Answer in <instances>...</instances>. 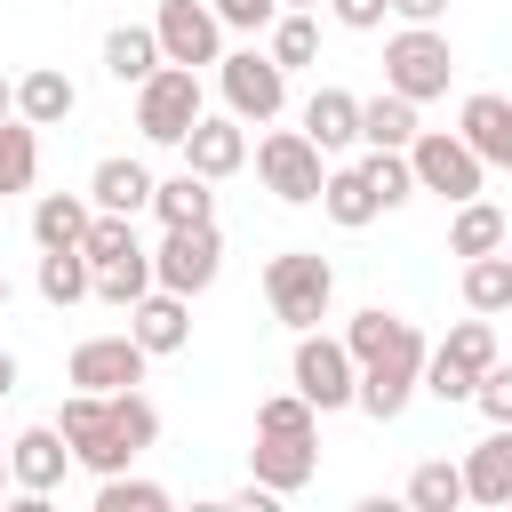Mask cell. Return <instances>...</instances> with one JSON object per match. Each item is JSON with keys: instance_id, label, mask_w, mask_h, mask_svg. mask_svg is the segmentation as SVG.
I'll use <instances>...</instances> for the list:
<instances>
[{"instance_id": "5b68a950", "label": "cell", "mask_w": 512, "mask_h": 512, "mask_svg": "<svg viewBox=\"0 0 512 512\" xmlns=\"http://www.w3.org/2000/svg\"><path fill=\"white\" fill-rule=\"evenodd\" d=\"M488 368H496V328H488V312H480V320H456L448 344L424 360V392H432V400H472Z\"/></svg>"}, {"instance_id": "d6986e66", "label": "cell", "mask_w": 512, "mask_h": 512, "mask_svg": "<svg viewBox=\"0 0 512 512\" xmlns=\"http://www.w3.org/2000/svg\"><path fill=\"white\" fill-rule=\"evenodd\" d=\"M312 440H280V432H256V448H248V480H264V488H280V496H296L304 480H312Z\"/></svg>"}, {"instance_id": "b9f144b4", "label": "cell", "mask_w": 512, "mask_h": 512, "mask_svg": "<svg viewBox=\"0 0 512 512\" xmlns=\"http://www.w3.org/2000/svg\"><path fill=\"white\" fill-rule=\"evenodd\" d=\"M208 8H216L232 32H264V24L280 16V0H208Z\"/></svg>"}, {"instance_id": "c3c4849f", "label": "cell", "mask_w": 512, "mask_h": 512, "mask_svg": "<svg viewBox=\"0 0 512 512\" xmlns=\"http://www.w3.org/2000/svg\"><path fill=\"white\" fill-rule=\"evenodd\" d=\"M8 488H16V472H8V448H0V496H8Z\"/></svg>"}, {"instance_id": "4316f807", "label": "cell", "mask_w": 512, "mask_h": 512, "mask_svg": "<svg viewBox=\"0 0 512 512\" xmlns=\"http://www.w3.org/2000/svg\"><path fill=\"white\" fill-rule=\"evenodd\" d=\"M152 216H160V224H216V192H208V176H200V168L168 176V184L152 192Z\"/></svg>"}, {"instance_id": "60d3db41", "label": "cell", "mask_w": 512, "mask_h": 512, "mask_svg": "<svg viewBox=\"0 0 512 512\" xmlns=\"http://www.w3.org/2000/svg\"><path fill=\"white\" fill-rule=\"evenodd\" d=\"M472 408H480L488 424H512V368H504V360H496V368L480 376V392H472Z\"/></svg>"}, {"instance_id": "ac0fdd59", "label": "cell", "mask_w": 512, "mask_h": 512, "mask_svg": "<svg viewBox=\"0 0 512 512\" xmlns=\"http://www.w3.org/2000/svg\"><path fill=\"white\" fill-rule=\"evenodd\" d=\"M160 64H168V48H160L152 24H112V32H104V72H112L120 88H144Z\"/></svg>"}, {"instance_id": "4dcf8cb0", "label": "cell", "mask_w": 512, "mask_h": 512, "mask_svg": "<svg viewBox=\"0 0 512 512\" xmlns=\"http://www.w3.org/2000/svg\"><path fill=\"white\" fill-rule=\"evenodd\" d=\"M32 176H40V136L24 112H8L0 120V192H32Z\"/></svg>"}, {"instance_id": "603a6c76", "label": "cell", "mask_w": 512, "mask_h": 512, "mask_svg": "<svg viewBox=\"0 0 512 512\" xmlns=\"http://www.w3.org/2000/svg\"><path fill=\"white\" fill-rule=\"evenodd\" d=\"M304 136H312L320 152L360 144V96H344V88H312V104H304Z\"/></svg>"}, {"instance_id": "8fae6325", "label": "cell", "mask_w": 512, "mask_h": 512, "mask_svg": "<svg viewBox=\"0 0 512 512\" xmlns=\"http://www.w3.org/2000/svg\"><path fill=\"white\" fill-rule=\"evenodd\" d=\"M216 80H224V104H232L240 120H280V104H288V64H280L272 48H240V56H224Z\"/></svg>"}, {"instance_id": "30bf717a", "label": "cell", "mask_w": 512, "mask_h": 512, "mask_svg": "<svg viewBox=\"0 0 512 512\" xmlns=\"http://www.w3.org/2000/svg\"><path fill=\"white\" fill-rule=\"evenodd\" d=\"M216 272H224V240H216V224H168V240L152 248V280L176 288V296L216 288Z\"/></svg>"}, {"instance_id": "1f68e13d", "label": "cell", "mask_w": 512, "mask_h": 512, "mask_svg": "<svg viewBox=\"0 0 512 512\" xmlns=\"http://www.w3.org/2000/svg\"><path fill=\"white\" fill-rule=\"evenodd\" d=\"M408 504H416V512H456V504H464V464H448V456L416 464V472H408Z\"/></svg>"}, {"instance_id": "f1b7e54d", "label": "cell", "mask_w": 512, "mask_h": 512, "mask_svg": "<svg viewBox=\"0 0 512 512\" xmlns=\"http://www.w3.org/2000/svg\"><path fill=\"white\" fill-rule=\"evenodd\" d=\"M40 296H48V304L96 296V264H88L80 248H40Z\"/></svg>"}, {"instance_id": "83f0119b", "label": "cell", "mask_w": 512, "mask_h": 512, "mask_svg": "<svg viewBox=\"0 0 512 512\" xmlns=\"http://www.w3.org/2000/svg\"><path fill=\"white\" fill-rule=\"evenodd\" d=\"M504 232H512V216H504V208H488V200H456L448 248H456V256H488V248H504Z\"/></svg>"}, {"instance_id": "d590c367", "label": "cell", "mask_w": 512, "mask_h": 512, "mask_svg": "<svg viewBox=\"0 0 512 512\" xmlns=\"http://www.w3.org/2000/svg\"><path fill=\"white\" fill-rule=\"evenodd\" d=\"M360 176L376 184V200H384V208H400V200L416 192V160H408V152H376V144H368V160H360Z\"/></svg>"}, {"instance_id": "484cf974", "label": "cell", "mask_w": 512, "mask_h": 512, "mask_svg": "<svg viewBox=\"0 0 512 512\" xmlns=\"http://www.w3.org/2000/svg\"><path fill=\"white\" fill-rule=\"evenodd\" d=\"M320 208H328V224H344V232H360V224H376V216H384V200H376V184H368L360 168H328Z\"/></svg>"}, {"instance_id": "7dc6e473", "label": "cell", "mask_w": 512, "mask_h": 512, "mask_svg": "<svg viewBox=\"0 0 512 512\" xmlns=\"http://www.w3.org/2000/svg\"><path fill=\"white\" fill-rule=\"evenodd\" d=\"M8 112H16V80H0V120H8Z\"/></svg>"}, {"instance_id": "4fadbf2b", "label": "cell", "mask_w": 512, "mask_h": 512, "mask_svg": "<svg viewBox=\"0 0 512 512\" xmlns=\"http://www.w3.org/2000/svg\"><path fill=\"white\" fill-rule=\"evenodd\" d=\"M152 32H160V48H168V64H224V16L208 8V0H160V16H152Z\"/></svg>"}, {"instance_id": "836d02e7", "label": "cell", "mask_w": 512, "mask_h": 512, "mask_svg": "<svg viewBox=\"0 0 512 512\" xmlns=\"http://www.w3.org/2000/svg\"><path fill=\"white\" fill-rule=\"evenodd\" d=\"M144 240H136V216H112V208H96V224H88V240H80V256L88 264H120V256H136Z\"/></svg>"}, {"instance_id": "816d5d0a", "label": "cell", "mask_w": 512, "mask_h": 512, "mask_svg": "<svg viewBox=\"0 0 512 512\" xmlns=\"http://www.w3.org/2000/svg\"><path fill=\"white\" fill-rule=\"evenodd\" d=\"M504 256H512V232H504Z\"/></svg>"}, {"instance_id": "7bdbcfd3", "label": "cell", "mask_w": 512, "mask_h": 512, "mask_svg": "<svg viewBox=\"0 0 512 512\" xmlns=\"http://www.w3.org/2000/svg\"><path fill=\"white\" fill-rule=\"evenodd\" d=\"M328 8H336V24H344V32H376V24L392 16V0H328Z\"/></svg>"}, {"instance_id": "f6af8a7d", "label": "cell", "mask_w": 512, "mask_h": 512, "mask_svg": "<svg viewBox=\"0 0 512 512\" xmlns=\"http://www.w3.org/2000/svg\"><path fill=\"white\" fill-rule=\"evenodd\" d=\"M272 504H280V488H264V480H248V488L232 496V512H272Z\"/></svg>"}, {"instance_id": "5bb4252c", "label": "cell", "mask_w": 512, "mask_h": 512, "mask_svg": "<svg viewBox=\"0 0 512 512\" xmlns=\"http://www.w3.org/2000/svg\"><path fill=\"white\" fill-rule=\"evenodd\" d=\"M184 168H200L208 184H216V176H240V168H248V120H240V112H224V120L200 112L192 136H184Z\"/></svg>"}, {"instance_id": "277c9868", "label": "cell", "mask_w": 512, "mask_h": 512, "mask_svg": "<svg viewBox=\"0 0 512 512\" xmlns=\"http://www.w3.org/2000/svg\"><path fill=\"white\" fill-rule=\"evenodd\" d=\"M256 176H264V192H272V200L312 208V200H320V184H328V160H320V144H312L304 128H272V136L256 144Z\"/></svg>"}, {"instance_id": "7402d4cb", "label": "cell", "mask_w": 512, "mask_h": 512, "mask_svg": "<svg viewBox=\"0 0 512 512\" xmlns=\"http://www.w3.org/2000/svg\"><path fill=\"white\" fill-rule=\"evenodd\" d=\"M16 112H24L32 128H64V120L80 112V88H72L56 64H40V72H24V80H16Z\"/></svg>"}, {"instance_id": "3957f363", "label": "cell", "mask_w": 512, "mask_h": 512, "mask_svg": "<svg viewBox=\"0 0 512 512\" xmlns=\"http://www.w3.org/2000/svg\"><path fill=\"white\" fill-rule=\"evenodd\" d=\"M424 360H432V352H424V336H416V320H408V328H400V336H392V344H384V352L360 368V392H352V408H368L376 424H392V416L416 400V384H424Z\"/></svg>"}, {"instance_id": "ffe728a7", "label": "cell", "mask_w": 512, "mask_h": 512, "mask_svg": "<svg viewBox=\"0 0 512 512\" xmlns=\"http://www.w3.org/2000/svg\"><path fill=\"white\" fill-rule=\"evenodd\" d=\"M456 136H464L488 168H512V104H504V96H488V88H480V96H464Z\"/></svg>"}, {"instance_id": "f546056e", "label": "cell", "mask_w": 512, "mask_h": 512, "mask_svg": "<svg viewBox=\"0 0 512 512\" xmlns=\"http://www.w3.org/2000/svg\"><path fill=\"white\" fill-rule=\"evenodd\" d=\"M464 304H472V312H512V256H504V248L464 256Z\"/></svg>"}, {"instance_id": "e0dca14e", "label": "cell", "mask_w": 512, "mask_h": 512, "mask_svg": "<svg viewBox=\"0 0 512 512\" xmlns=\"http://www.w3.org/2000/svg\"><path fill=\"white\" fill-rule=\"evenodd\" d=\"M152 168L144 160H128V152H112V160H96V176H88V200L96 208H112V216H144L152 208Z\"/></svg>"}, {"instance_id": "9c48e42d", "label": "cell", "mask_w": 512, "mask_h": 512, "mask_svg": "<svg viewBox=\"0 0 512 512\" xmlns=\"http://www.w3.org/2000/svg\"><path fill=\"white\" fill-rule=\"evenodd\" d=\"M408 160H416V192H440V200H480L488 160H480V152H472L456 128H416Z\"/></svg>"}, {"instance_id": "74e56055", "label": "cell", "mask_w": 512, "mask_h": 512, "mask_svg": "<svg viewBox=\"0 0 512 512\" xmlns=\"http://www.w3.org/2000/svg\"><path fill=\"white\" fill-rule=\"evenodd\" d=\"M96 512H168V488H160V480L104 472V488H96Z\"/></svg>"}, {"instance_id": "52a82bcc", "label": "cell", "mask_w": 512, "mask_h": 512, "mask_svg": "<svg viewBox=\"0 0 512 512\" xmlns=\"http://www.w3.org/2000/svg\"><path fill=\"white\" fill-rule=\"evenodd\" d=\"M56 432L72 440V464H88L96 480L136 464V448L120 440V424H112V400H104V392H72V400L56 408Z\"/></svg>"}, {"instance_id": "f35d334b", "label": "cell", "mask_w": 512, "mask_h": 512, "mask_svg": "<svg viewBox=\"0 0 512 512\" xmlns=\"http://www.w3.org/2000/svg\"><path fill=\"white\" fill-rule=\"evenodd\" d=\"M272 56L296 72V64H312L320 56V24L304 16V8H288V16H272Z\"/></svg>"}, {"instance_id": "d6a6232c", "label": "cell", "mask_w": 512, "mask_h": 512, "mask_svg": "<svg viewBox=\"0 0 512 512\" xmlns=\"http://www.w3.org/2000/svg\"><path fill=\"white\" fill-rule=\"evenodd\" d=\"M256 432H280V440H320V408L304 392H272L256 408Z\"/></svg>"}, {"instance_id": "ab89813d", "label": "cell", "mask_w": 512, "mask_h": 512, "mask_svg": "<svg viewBox=\"0 0 512 512\" xmlns=\"http://www.w3.org/2000/svg\"><path fill=\"white\" fill-rule=\"evenodd\" d=\"M400 328H408L400 312H384V304H368V312H352V328H344V344H352V360L368 368V360H376V352H384V344H392Z\"/></svg>"}, {"instance_id": "cb8c5ba5", "label": "cell", "mask_w": 512, "mask_h": 512, "mask_svg": "<svg viewBox=\"0 0 512 512\" xmlns=\"http://www.w3.org/2000/svg\"><path fill=\"white\" fill-rule=\"evenodd\" d=\"M88 224H96V200H80V192H40V208H32V240L40 248H80Z\"/></svg>"}, {"instance_id": "ee69618b", "label": "cell", "mask_w": 512, "mask_h": 512, "mask_svg": "<svg viewBox=\"0 0 512 512\" xmlns=\"http://www.w3.org/2000/svg\"><path fill=\"white\" fill-rule=\"evenodd\" d=\"M392 16H400V24H440L448 0H392Z\"/></svg>"}, {"instance_id": "7c38bea8", "label": "cell", "mask_w": 512, "mask_h": 512, "mask_svg": "<svg viewBox=\"0 0 512 512\" xmlns=\"http://www.w3.org/2000/svg\"><path fill=\"white\" fill-rule=\"evenodd\" d=\"M144 344H136V328H120V336H80L72 344V384L80 392H128V384H144Z\"/></svg>"}, {"instance_id": "f907efd6", "label": "cell", "mask_w": 512, "mask_h": 512, "mask_svg": "<svg viewBox=\"0 0 512 512\" xmlns=\"http://www.w3.org/2000/svg\"><path fill=\"white\" fill-rule=\"evenodd\" d=\"M0 312H8V272H0Z\"/></svg>"}, {"instance_id": "ba28073f", "label": "cell", "mask_w": 512, "mask_h": 512, "mask_svg": "<svg viewBox=\"0 0 512 512\" xmlns=\"http://www.w3.org/2000/svg\"><path fill=\"white\" fill-rule=\"evenodd\" d=\"M200 120V72L192 64H160L144 88H136V128L144 144H184Z\"/></svg>"}, {"instance_id": "681fc988", "label": "cell", "mask_w": 512, "mask_h": 512, "mask_svg": "<svg viewBox=\"0 0 512 512\" xmlns=\"http://www.w3.org/2000/svg\"><path fill=\"white\" fill-rule=\"evenodd\" d=\"M280 8H320V0H280Z\"/></svg>"}, {"instance_id": "2e32d148", "label": "cell", "mask_w": 512, "mask_h": 512, "mask_svg": "<svg viewBox=\"0 0 512 512\" xmlns=\"http://www.w3.org/2000/svg\"><path fill=\"white\" fill-rule=\"evenodd\" d=\"M64 464H72V440H64L56 424H32V432H16V440H8V472H16V488H24V496L64 488Z\"/></svg>"}, {"instance_id": "d4e9b609", "label": "cell", "mask_w": 512, "mask_h": 512, "mask_svg": "<svg viewBox=\"0 0 512 512\" xmlns=\"http://www.w3.org/2000/svg\"><path fill=\"white\" fill-rule=\"evenodd\" d=\"M360 144H376V152H408V144H416V104H408L400 88L368 96V104H360Z\"/></svg>"}, {"instance_id": "8d00e7d4", "label": "cell", "mask_w": 512, "mask_h": 512, "mask_svg": "<svg viewBox=\"0 0 512 512\" xmlns=\"http://www.w3.org/2000/svg\"><path fill=\"white\" fill-rule=\"evenodd\" d=\"M104 400H112V424H120V440H128V448L144 456V448L160 440V408H152V400H144L136 384H128V392H104Z\"/></svg>"}, {"instance_id": "8992f818", "label": "cell", "mask_w": 512, "mask_h": 512, "mask_svg": "<svg viewBox=\"0 0 512 512\" xmlns=\"http://www.w3.org/2000/svg\"><path fill=\"white\" fill-rule=\"evenodd\" d=\"M288 376H296V392H304L320 416H328V408H352V392H360V360H352V344H344V336H320V328L296 336Z\"/></svg>"}, {"instance_id": "e575fe53", "label": "cell", "mask_w": 512, "mask_h": 512, "mask_svg": "<svg viewBox=\"0 0 512 512\" xmlns=\"http://www.w3.org/2000/svg\"><path fill=\"white\" fill-rule=\"evenodd\" d=\"M144 288H160V280H152V248H136V256H120V264H96V296H104V304H136Z\"/></svg>"}, {"instance_id": "9a60e30c", "label": "cell", "mask_w": 512, "mask_h": 512, "mask_svg": "<svg viewBox=\"0 0 512 512\" xmlns=\"http://www.w3.org/2000/svg\"><path fill=\"white\" fill-rule=\"evenodd\" d=\"M128 328H136V344L160 360V352H184L192 344V296H176V288H144L136 304H128Z\"/></svg>"}, {"instance_id": "44dd1931", "label": "cell", "mask_w": 512, "mask_h": 512, "mask_svg": "<svg viewBox=\"0 0 512 512\" xmlns=\"http://www.w3.org/2000/svg\"><path fill=\"white\" fill-rule=\"evenodd\" d=\"M464 496H472V504H512V424H496V432L464 456Z\"/></svg>"}, {"instance_id": "6da1fadb", "label": "cell", "mask_w": 512, "mask_h": 512, "mask_svg": "<svg viewBox=\"0 0 512 512\" xmlns=\"http://www.w3.org/2000/svg\"><path fill=\"white\" fill-rule=\"evenodd\" d=\"M264 304H272V320H288L296 336L320 328L328 304H336V272H328V256H312V248L272 256V264H264Z\"/></svg>"}, {"instance_id": "7a4b0ae2", "label": "cell", "mask_w": 512, "mask_h": 512, "mask_svg": "<svg viewBox=\"0 0 512 512\" xmlns=\"http://www.w3.org/2000/svg\"><path fill=\"white\" fill-rule=\"evenodd\" d=\"M448 72H456V56H448V32L440 24H400L384 40V88H400L408 104L448 96Z\"/></svg>"}, {"instance_id": "bcb514c9", "label": "cell", "mask_w": 512, "mask_h": 512, "mask_svg": "<svg viewBox=\"0 0 512 512\" xmlns=\"http://www.w3.org/2000/svg\"><path fill=\"white\" fill-rule=\"evenodd\" d=\"M16 392V352H0V400Z\"/></svg>"}]
</instances>
